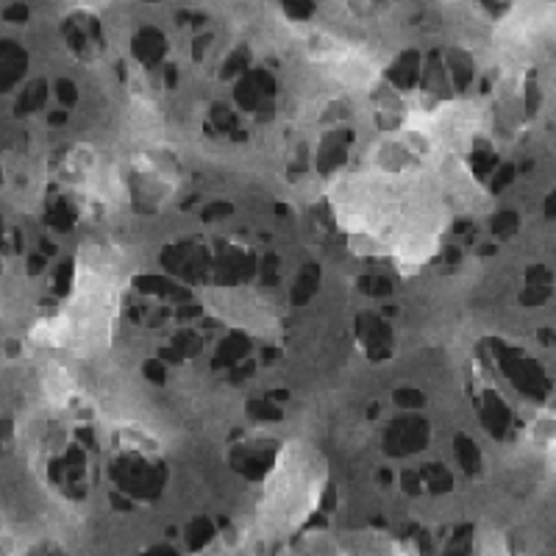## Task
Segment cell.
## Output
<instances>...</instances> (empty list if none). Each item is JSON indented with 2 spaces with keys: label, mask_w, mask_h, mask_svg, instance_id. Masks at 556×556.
Returning a JSON list of instances; mask_svg holds the SVG:
<instances>
[{
  "label": "cell",
  "mask_w": 556,
  "mask_h": 556,
  "mask_svg": "<svg viewBox=\"0 0 556 556\" xmlns=\"http://www.w3.org/2000/svg\"><path fill=\"white\" fill-rule=\"evenodd\" d=\"M323 479L326 473H323V462L317 459L315 451L287 445L278 456L276 468L265 479V495H262L260 506L265 531L278 538V534L304 523L320 501Z\"/></svg>",
  "instance_id": "cell-1"
}]
</instances>
